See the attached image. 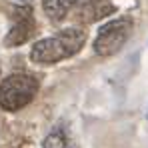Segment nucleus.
I'll list each match as a JSON object with an SVG mask.
<instances>
[{"label": "nucleus", "mask_w": 148, "mask_h": 148, "mask_svg": "<svg viewBox=\"0 0 148 148\" xmlns=\"http://www.w3.org/2000/svg\"><path fill=\"white\" fill-rule=\"evenodd\" d=\"M34 30H36V24H34V18H32V10L30 8H16L14 10V26L10 28L8 36L4 38V44L6 46L24 44L34 34Z\"/></svg>", "instance_id": "nucleus-5"}, {"label": "nucleus", "mask_w": 148, "mask_h": 148, "mask_svg": "<svg viewBox=\"0 0 148 148\" xmlns=\"http://www.w3.org/2000/svg\"><path fill=\"white\" fill-rule=\"evenodd\" d=\"M76 0H42L44 14L52 22H62L70 12H72Z\"/></svg>", "instance_id": "nucleus-6"}, {"label": "nucleus", "mask_w": 148, "mask_h": 148, "mask_svg": "<svg viewBox=\"0 0 148 148\" xmlns=\"http://www.w3.org/2000/svg\"><path fill=\"white\" fill-rule=\"evenodd\" d=\"M38 88H40V84L34 76L10 74L0 84V108H4L8 112H16V110L24 108L34 100Z\"/></svg>", "instance_id": "nucleus-2"}, {"label": "nucleus", "mask_w": 148, "mask_h": 148, "mask_svg": "<svg viewBox=\"0 0 148 148\" xmlns=\"http://www.w3.org/2000/svg\"><path fill=\"white\" fill-rule=\"evenodd\" d=\"M132 20L130 18H116L110 20L98 30V36L94 40V52L98 56H112L126 44V40L132 34Z\"/></svg>", "instance_id": "nucleus-3"}, {"label": "nucleus", "mask_w": 148, "mask_h": 148, "mask_svg": "<svg viewBox=\"0 0 148 148\" xmlns=\"http://www.w3.org/2000/svg\"><path fill=\"white\" fill-rule=\"evenodd\" d=\"M84 42H86L84 30L66 28V30H60L56 36L38 40L30 50V58L36 64H56L60 60L74 56L76 52H80Z\"/></svg>", "instance_id": "nucleus-1"}, {"label": "nucleus", "mask_w": 148, "mask_h": 148, "mask_svg": "<svg viewBox=\"0 0 148 148\" xmlns=\"http://www.w3.org/2000/svg\"><path fill=\"white\" fill-rule=\"evenodd\" d=\"M42 148H78V146L74 144V140L70 138V134L66 132V128L56 126L48 136L44 138Z\"/></svg>", "instance_id": "nucleus-7"}, {"label": "nucleus", "mask_w": 148, "mask_h": 148, "mask_svg": "<svg viewBox=\"0 0 148 148\" xmlns=\"http://www.w3.org/2000/svg\"><path fill=\"white\" fill-rule=\"evenodd\" d=\"M146 118H148V110H146Z\"/></svg>", "instance_id": "nucleus-9"}, {"label": "nucleus", "mask_w": 148, "mask_h": 148, "mask_svg": "<svg viewBox=\"0 0 148 148\" xmlns=\"http://www.w3.org/2000/svg\"><path fill=\"white\" fill-rule=\"evenodd\" d=\"M20 2H28V0H20Z\"/></svg>", "instance_id": "nucleus-8"}, {"label": "nucleus", "mask_w": 148, "mask_h": 148, "mask_svg": "<svg viewBox=\"0 0 148 148\" xmlns=\"http://www.w3.org/2000/svg\"><path fill=\"white\" fill-rule=\"evenodd\" d=\"M74 18L82 24L96 22L104 16H110L116 12V6L108 0H76L74 4Z\"/></svg>", "instance_id": "nucleus-4"}]
</instances>
